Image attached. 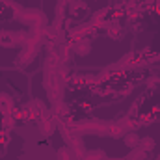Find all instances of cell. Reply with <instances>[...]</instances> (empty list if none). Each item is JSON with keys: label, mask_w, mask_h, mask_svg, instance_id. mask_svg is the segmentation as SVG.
Listing matches in <instances>:
<instances>
[{"label": "cell", "mask_w": 160, "mask_h": 160, "mask_svg": "<svg viewBox=\"0 0 160 160\" xmlns=\"http://www.w3.org/2000/svg\"><path fill=\"white\" fill-rule=\"evenodd\" d=\"M127 143H128V145H134V143H136V136H132V134H130V136L127 138Z\"/></svg>", "instance_id": "6da1fadb"}]
</instances>
